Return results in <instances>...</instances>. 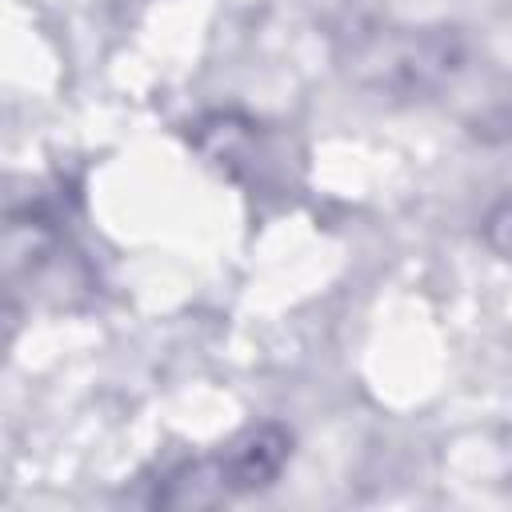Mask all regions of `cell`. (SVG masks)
I'll use <instances>...</instances> for the list:
<instances>
[{"label":"cell","mask_w":512,"mask_h":512,"mask_svg":"<svg viewBox=\"0 0 512 512\" xmlns=\"http://www.w3.org/2000/svg\"><path fill=\"white\" fill-rule=\"evenodd\" d=\"M288 460V436L272 424L244 432L216 464V488L220 492H256L272 484L280 464Z\"/></svg>","instance_id":"obj_1"}]
</instances>
